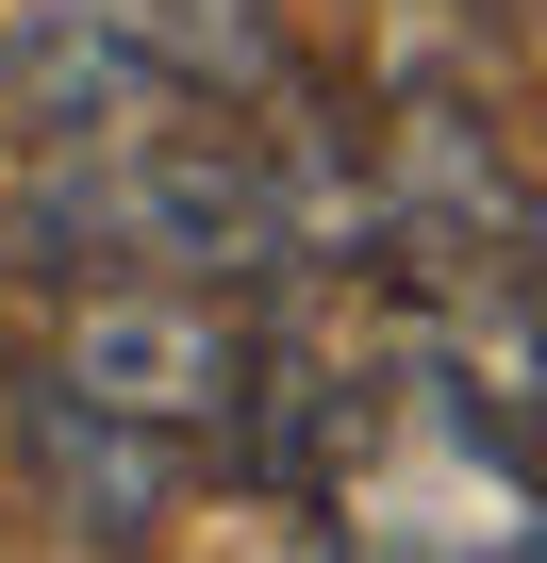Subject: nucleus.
Masks as SVG:
<instances>
[{
    "mask_svg": "<svg viewBox=\"0 0 547 563\" xmlns=\"http://www.w3.org/2000/svg\"><path fill=\"white\" fill-rule=\"evenodd\" d=\"M299 497L332 514V563H547V481L464 382L349 398Z\"/></svg>",
    "mask_w": 547,
    "mask_h": 563,
    "instance_id": "obj_1",
    "label": "nucleus"
},
{
    "mask_svg": "<svg viewBox=\"0 0 547 563\" xmlns=\"http://www.w3.org/2000/svg\"><path fill=\"white\" fill-rule=\"evenodd\" d=\"M51 382L100 398V415H133V431L183 448V464H232V448H249L265 332L216 299V282H100V299L67 316V349H51Z\"/></svg>",
    "mask_w": 547,
    "mask_h": 563,
    "instance_id": "obj_2",
    "label": "nucleus"
},
{
    "mask_svg": "<svg viewBox=\"0 0 547 563\" xmlns=\"http://www.w3.org/2000/svg\"><path fill=\"white\" fill-rule=\"evenodd\" d=\"M216 84H183L117 0H0V117L18 150H117L150 117H199Z\"/></svg>",
    "mask_w": 547,
    "mask_h": 563,
    "instance_id": "obj_3",
    "label": "nucleus"
},
{
    "mask_svg": "<svg viewBox=\"0 0 547 563\" xmlns=\"http://www.w3.org/2000/svg\"><path fill=\"white\" fill-rule=\"evenodd\" d=\"M18 448H34V481H51V514H84L100 547H133V530H166V497L199 481L183 448H150L133 415H100V398H67V382H34V398H18Z\"/></svg>",
    "mask_w": 547,
    "mask_h": 563,
    "instance_id": "obj_4",
    "label": "nucleus"
},
{
    "mask_svg": "<svg viewBox=\"0 0 547 563\" xmlns=\"http://www.w3.org/2000/svg\"><path fill=\"white\" fill-rule=\"evenodd\" d=\"M117 18L183 84H216V100H283V18H265V0H117Z\"/></svg>",
    "mask_w": 547,
    "mask_h": 563,
    "instance_id": "obj_5",
    "label": "nucleus"
}]
</instances>
